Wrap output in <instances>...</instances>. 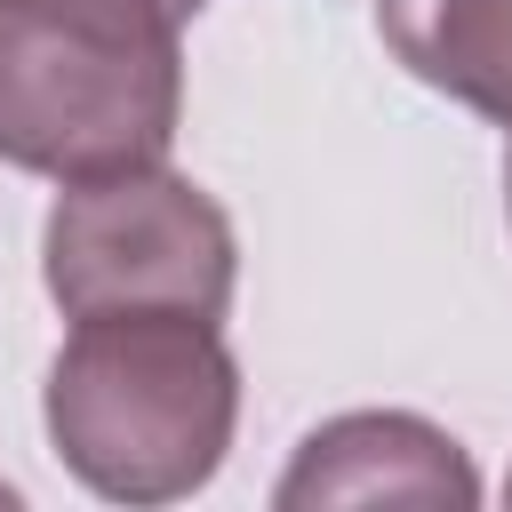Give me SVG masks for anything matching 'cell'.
<instances>
[{
  "instance_id": "obj_6",
  "label": "cell",
  "mask_w": 512,
  "mask_h": 512,
  "mask_svg": "<svg viewBox=\"0 0 512 512\" xmlns=\"http://www.w3.org/2000/svg\"><path fill=\"white\" fill-rule=\"evenodd\" d=\"M168 8H176V16H184V24H192V16H200V8H208V0H168Z\"/></svg>"
},
{
  "instance_id": "obj_2",
  "label": "cell",
  "mask_w": 512,
  "mask_h": 512,
  "mask_svg": "<svg viewBox=\"0 0 512 512\" xmlns=\"http://www.w3.org/2000/svg\"><path fill=\"white\" fill-rule=\"evenodd\" d=\"M184 16L168 0H0V160L80 184L168 160Z\"/></svg>"
},
{
  "instance_id": "obj_4",
  "label": "cell",
  "mask_w": 512,
  "mask_h": 512,
  "mask_svg": "<svg viewBox=\"0 0 512 512\" xmlns=\"http://www.w3.org/2000/svg\"><path fill=\"white\" fill-rule=\"evenodd\" d=\"M272 504L280 512H320V504H448V512H472L480 472L456 448V432H440L432 416L352 408V416H328L320 432H304Z\"/></svg>"
},
{
  "instance_id": "obj_3",
  "label": "cell",
  "mask_w": 512,
  "mask_h": 512,
  "mask_svg": "<svg viewBox=\"0 0 512 512\" xmlns=\"http://www.w3.org/2000/svg\"><path fill=\"white\" fill-rule=\"evenodd\" d=\"M40 272L64 320L88 312H200L224 320L240 280L232 216L168 160L80 176L56 192L40 232Z\"/></svg>"
},
{
  "instance_id": "obj_7",
  "label": "cell",
  "mask_w": 512,
  "mask_h": 512,
  "mask_svg": "<svg viewBox=\"0 0 512 512\" xmlns=\"http://www.w3.org/2000/svg\"><path fill=\"white\" fill-rule=\"evenodd\" d=\"M504 216H512V160H504Z\"/></svg>"
},
{
  "instance_id": "obj_5",
  "label": "cell",
  "mask_w": 512,
  "mask_h": 512,
  "mask_svg": "<svg viewBox=\"0 0 512 512\" xmlns=\"http://www.w3.org/2000/svg\"><path fill=\"white\" fill-rule=\"evenodd\" d=\"M376 32L424 88L512 128V0H376Z\"/></svg>"
},
{
  "instance_id": "obj_8",
  "label": "cell",
  "mask_w": 512,
  "mask_h": 512,
  "mask_svg": "<svg viewBox=\"0 0 512 512\" xmlns=\"http://www.w3.org/2000/svg\"><path fill=\"white\" fill-rule=\"evenodd\" d=\"M504 496H512V480H504Z\"/></svg>"
},
{
  "instance_id": "obj_1",
  "label": "cell",
  "mask_w": 512,
  "mask_h": 512,
  "mask_svg": "<svg viewBox=\"0 0 512 512\" xmlns=\"http://www.w3.org/2000/svg\"><path fill=\"white\" fill-rule=\"evenodd\" d=\"M40 416L88 496L176 504L232 448L240 360L200 312H88L48 360Z\"/></svg>"
}]
</instances>
